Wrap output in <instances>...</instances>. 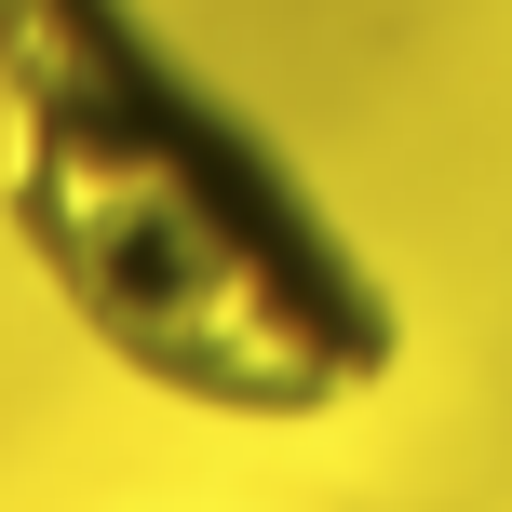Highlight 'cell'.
Wrapping results in <instances>:
<instances>
[{
	"label": "cell",
	"mask_w": 512,
	"mask_h": 512,
	"mask_svg": "<svg viewBox=\"0 0 512 512\" xmlns=\"http://www.w3.org/2000/svg\"><path fill=\"white\" fill-rule=\"evenodd\" d=\"M0 108V216L122 378L203 418H324L405 364L351 230L135 0H0Z\"/></svg>",
	"instance_id": "6da1fadb"
}]
</instances>
